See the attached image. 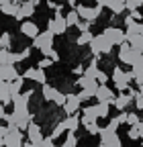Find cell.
<instances>
[{
  "label": "cell",
  "mask_w": 143,
  "mask_h": 147,
  "mask_svg": "<svg viewBox=\"0 0 143 147\" xmlns=\"http://www.w3.org/2000/svg\"><path fill=\"white\" fill-rule=\"evenodd\" d=\"M131 82H135V78H133V71H125L123 67H115L113 69V84L121 90V92H127L129 90V86H131Z\"/></svg>",
  "instance_id": "obj_1"
},
{
  "label": "cell",
  "mask_w": 143,
  "mask_h": 147,
  "mask_svg": "<svg viewBox=\"0 0 143 147\" xmlns=\"http://www.w3.org/2000/svg\"><path fill=\"white\" fill-rule=\"evenodd\" d=\"M139 57H141V53H139V51H135L127 41H125L123 45H119V61H121V63H127V65H131V67H133V65L137 63V59H139Z\"/></svg>",
  "instance_id": "obj_2"
},
{
  "label": "cell",
  "mask_w": 143,
  "mask_h": 147,
  "mask_svg": "<svg viewBox=\"0 0 143 147\" xmlns=\"http://www.w3.org/2000/svg\"><path fill=\"white\" fill-rule=\"evenodd\" d=\"M76 12H78L80 18H84L86 23L94 25V23L98 21L100 12H102V6H86V4H78V6H76Z\"/></svg>",
  "instance_id": "obj_3"
},
{
  "label": "cell",
  "mask_w": 143,
  "mask_h": 147,
  "mask_svg": "<svg viewBox=\"0 0 143 147\" xmlns=\"http://www.w3.org/2000/svg\"><path fill=\"white\" fill-rule=\"evenodd\" d=\"M67 23H65V16H61V10H55V16L49 18L47 23V31H51L53 35H65L67 33Z\"/></svg>",
  "instance_id": "obj_4"
},
{
  "label": "cell",
  "mask_w": 143,
  "mask_h": 147,
  "mask_svg": "<svg viewBox=\"0 0 143 147\" xmlns=\"http://www.w3.org/2000/svg\"><path fill=\"white\" fill-rule=\"evenodd\" d=\"M41 94H43L45 100H49V102H53V104H57V106H63V104H65V94H63V92H59V90H55L51 84L41 86Z\"/></svg>",
  "instance_id": "obj_5"
},
{
  "label": "cell",
  "mask_w": 143,
  "mask_h": 147,
  "mask_svg": "<svg viewBox=\"0 0 143 147\" xmlns=\"http://www.w3.org/2000/svg\"><path fill=\"white\" fill-rule=\"evenodd\" d=\"M8 127V133L4 137V147H23V133H21V129L19 127H14V125H6Z\"/></svg>",
  "instance_id": "obj_6"
},
{
  "label": "cell",
  "mask_w": 143,
  "mask_h": 147,
  "mask_svg": "<svg viewBox=\"0 0 143 147\" xmlns=\"http://www.w3.org/2000/svg\"><path fill=\"white\" fill-rule=\"evenodd\" d=\"M90 47H92V51H94V57H100V55L111 53V51H113V45L106 41V37H104L102 33H100V35H96L94 39H92Z\"/></svg>",
  "instance_id": "obj_7"
},
{
  "label": "cell",
  "mask_w": 143,
  "mask_h": 147,
  "mask_svg": "<svg viewBox=\"0 0 143 147\" xmlns=\"http://www.w3.org/2000/svg\"><path fill=\"white\" fill-rule=\"evenodd\" d=\"M102 35L106 37V41H109L113 47H115V45H123L125 41H127V37H125V31L119 29V27H106V29L102 31Z\"/></svg>",
  "instance_id": "obj_8"
},
{
  "label": "cell",
  "mask_w": 143,
  "mask_h": 147,
  "mask_svg": "<svg viewBox=\"0 0 143 147\" xmlns=\"http://www.w3.org/2000/svg\"><path fill=\"white\" fill-rule=\"evenodd\" d=\"M53 39H55V35H53L51 31H43V33L37 35V39H33V47L35 49H41V51L51 49L53 47Z\"/></svg>",
  "instance_id": "obj_9"
},
{
  "label": "cell",
  "mask_w": 143,
  "mask_h": 147,
  "mask_svg": "<svg viewBox=\"0 0 143 147\" xmlns=\"http://www.w3.org/2000/svg\"><path fill=\"white\" fill-rule=\"evenodd\" d=\"M94 98H96L100 104H109V106H111V104H115V98H117V96H115V92L106 86V84H100L98 90H96V94H94Z\"/></svg>",
  "instance_id": "obj_10"
},
{
  "label": "cell",
  "mask_w": 143,
  "mask_h": 147,
  "mask_svg": "<svg viewBox=\"0 0 143 147\" xmlns=\"http://www.w3.org/2000/svg\"><path fill=\"white\" fill-rule=\"evenodd\" d=\"M80 98H78V94H65V104H63V113L67 115V117H72V115H78V110H80Z\"/></svg>",
  "instance_id": "obj_11"
},
{
  "label": "cell",
  "mask_w": 143,
  "mask_h": 147,
  "mask_svg": "<svg viewBox=\"0 0 143 147\" xmlns=\"http://www.w3.org/2000/svg\"><path fill=\"white\" fill-rule=\"evenodd\" d=\"M27 135H29V141L35 145V147H39L43 143V133H41V127L37 123H31L27 127Z\"/></svg>",
  "instance_id": "obj_12"
},
{
  "label": "cell",
  "mask_w": 143,
  "mask_h": 147,
  "mask_svg": "<svg viewBox=\"0 0 143 147\" xmlns=\"http://www.w3.org/2000/svg\"><path fill=\"white\" fill-rule=\"evenodd\" d=\"M100 141H102L106 147H123L119 133H109L104 127H102V131H100Z\"/></svg>",
  "instance_id": "obj_13"
},
{
  "label": "cell",
  "mask_w": 143,
  "mask_h": 147,
  "mask_svg": "<svg viewBox=\"0 0 143 147\" xmlns=\"http://www.w3.org/2000/svg\"><path fill=\"white\" fill-rule=\"evenodd\" d=\"M21 33H23L25 37H29V39H37V35H39L41 31H39V27L35 25L33 21H23V23H21Z\"/></svg>",
  "instance_id": "obj_14"
},
{
  "label": "cell",
  "mask_w": 143,
  "mask_h": 147,
  "mask_svg": "<svg viewBox=\"0 0 143 147\" xmlns=\"http://www.w3.org/2000/svg\"><path fill=\"white\" fill-rule=\"evenodd\" d=\"M82 90H88V92H92V94H96V90H98V80H92V78H86V76H80L78 82H76Z\"/></svg>",
  "instance_id": "obj_15"
},
{
  "label": "cell",
  "mask_w": 143,
  "mask_h": 147,
  "mask_svg": "<svg viewBox=\"0 0 143 147\" xmlns=\"http://www.w3.org/2000/svg\"><path fill=\"white\" fill-rule=\"evenodd\" d=\"M35 14V6L31 4V2H27V0H25V2H21V8H19V12H16V21H25V18H29V16H33Z\"/></svg>",
  "instance_id": "obj_16"
},
{
  "label": "cell",
  "mask_w": 143,
  "mask_h": 147,
  "mask_svg": "<svg viewBox=\"0 0 143 147\" xmlns=\"http://www.w3.org/2000/svg\"><path fill=\"white\" fill-rule=\"evenodd\" d=\"M0 74H2L4 82H14L16 78H21V74L16 71L14 65H0Z\"/></svg>",
  "instance_id": "obj_17"
},
{
  "label": "cell",
  "mask_w": 143,
  "mask_h": 147,
  "mask_svg": "<svg viewBox=\"0 0 143 147\" xmlns=\"http://www.w3.org/2000/svg\"><path fill=\"white\" fill-rule=\"evenodd\" d=\"M98 74H100V67H98V57H94V59H92V63L84 69V76H86V78L96 80V78H98Z\"/></svg>",
  "instance_id": "obj_18"
},
{
  "label": "cell",
  "mask_w": 143,
  "mask_h": 147,
  "mask_svg": "<svg viewBox=\"0 0 143 147\" xmlns=\"http://www.w3.org/2000/svg\"><path fill=\"white\" fill-rule=\"evenodd\" d=\"M106 8H109L113 14H123L125 12V0H109V4H106Z\"/></svg>",
  "instance_id": "obj_19"
},
{
  "label": "cell",
  "mask_w": 143,
  "mask_h": 147,
  "mask_svg": "<svg viewBox=\"0 0 143 147\" xmlns=\"http://www.w3.org/2000/svg\"><path fill=\"white\" fill-rule=\"evenodd\" d=\"M23 84H25V78H23V76H21V78H16L14 82H8V90H10V96H12V98L21 94Z\"/></svg>",
  "instance_id": "obj_20"
},
{
  "label": "cell",
  "mask_w": 143,
  "mask_h": 147,
  "mask_svg": "<svg viewBox=\"0 0 143 147\" xmlns=\"http://www.w3.org/2000/svg\"><path fill=\"white\" fill-rule=\"evenodd\" d=\"M63 123H65V127H67V131H69V133H78V127L82 125V121H80V117H78V115L67 117Z\"/></svg>",
  "instance_id": "obj_21"
},
{
  "label": "cell",
  "mask_w": 143,
  "mask_h": 147,
  "mask_svg": "<svg viewBox=\"0 0 143 147\" xmlns=\"http://www.w3.org/2000/svg\"><path fill=\"white\" fill-rule=\"evenodd\" d=\"M127 43H129L135 51L143 53V35H131V37H127Z\"/></svg>",
  "instance_id": "obj_22"
},
{
  "label": "cell",
  "mask_w": 143,
  "mask_h": 147,
  "mask_svg": "<svg viewBox=\"0 0 143 147\" xmlns=\"http://www.w3.org/2000/svg\"><path fill=\"white\" fill-rule=\"evenodd\" d=\"M19 8H21V4L14 0V2H10V4H4V6H0V12H2V14H6V16H16Z\"/></svg>",
  "instance_id": "obj_23"
},
{
  "label": "cell",
  "mask_w": 143,
  "mask_h": 147,
  "mask_svg": "<svg viewBox=\"0 0 143 147\" xmlns=\"http://www.w3.org/2000/svg\"><path fill=\"white\" fill-rule=\"evenodd\" d=\"M0 102H2V104H8V102H12L10 90H8V82H0Z\"/></svg>",
  "instance_id": "obj_24"
},
{
  "label": "cell",
  "mask_w": 143,
  "mask_h": 147,
  "mask_svg": "<svg viewBox=\"0 0 143 147\" xmlns=\"http://www.w3.org/2000/svg\"><path fill=\"white\" fill-rule=\"evenodd\" d=\"M65 23H67V27H78V23H80L78 12H76V10H69V12L65 14Z\"/></svg>",
  "instance_id": "obj_25"
},
{
  "label": "cell",
  "mask_w": 143,
  "mask_h": 147,
  "mask_svg": "<svg viewBox=\"0 0 143 147\" xmlns=\"http://www.w3.org/2000/svg\"><path fill=\"white\" fill-rule=\"evenodd\" d=\"M92 39H94V35H92L90 31H86V33H80V37L76 39V43H78V45H90Z\"/></svg>",
  "instance_id": "obj_26"
},
{
  "label": "cell",
  "mask_w": 143,
  "mask_h": 147,
  "mask_svg": "<svg viewBox=\"0 0 143 147\" xmlns=\"http://www.w3.org/2000/svg\"><path fill=\"white\" fill-rule=\"evenodd\" d=\"M65 131H67V127H65V123H63V121H59V123H57L55 127H53V133H51L49 137H51V139H57V137H59V135H63Z\"/></svg>",
  "instance_id": "obj_27"
},
{
  "label": "cell",
  "mask_w": 143,
  "mask_h": 147,
  "mask_svg": "<svg viewBox=\"0 0 143 147\" xmlns=\"http://www.w3.org/2000/svg\"><path fill=\"white\" fill-rule=\"evenodd\" d=\"M10 45H12V37H10V33H2V35H0V49L8 51Z\"/></svg>",
  "instance_id": "obj_28"
},
{
  "label": "cell",
  "mask_w": 143,
  "mask_h": 147,
  "mask_svg": "<svg viewBox=\"0 0 143 147\" xmlns=\"http://www.w3.org/2000/svg\"><path fill=\"white\" fill-rule=\"evenodd\" d=\"M143 6V0H125V8H127L129 12H135Z\"/></svg>",
  "instance_id": "obj_29"
},
{
  "label": "cell",
  "mask_w": 143,
  "mask_h": 147,
  "mask_svg": "<svg viewBox=\"0 0 143 147\" xmlns=\"http://www.w3.org/2000/svg\"><path fill=\"white\" fill-rule=\"evenodd\" d=\"M84 127H86L88 135H100V131H102V127H98V123H96V121H94V123H86Z\"/></svg>",
  "instance_id": "obj_30"
},
{
  "label": "cell",
  "mask_w": 143,
  "mask_h": 147,
  "mask_svg": "<svg viewBox=\"0 0 143 147\" xmlns=\"http://www.w3.org/2000/svg\"><path fill=\"white\" fill-rule=\"evenodd\" d=\"M119 127H121L119 119H117V117H113V119L109 121V125H106L104 129H106V131H109V133H117V131H119Z\"/></svg>",
  "instance_id": "obj_31"
},
{
  "label": "cell",
  "mask_w": 143,
  "mask_h": 147,
  "mask_svg": "<svg viewBox=\"0 0 143 147\" xmlns=\"http://www.w3.org/2000/svg\"><path fill=\"white\" fill-rule=\"evenodd\" d=\"M76 145H78V137H76V133H67V137H65V141H63L61 147H76Z\"/></svg>",
  "instance_id": "obj_32"
},
{
  "label": "cell",
  "mask_w": 143,
  "mask_h": 147,
  "mask_svg": "<svg viewBox=\"0 0 143 147\" xmlns=\"http://www.w3.org/2000/svg\"><path fill=\"white\" fill-rule=\"evenodd\" d=\"M96 110H98V119H106V117H109V113H111V110H109V104H96Z\"/></svg>",
  "instance_id": "obj_33"
},
{
  "label": "cell",
  "mask_w": 143,
  "mask_h": 147,
  "mask_svg": "<svg viewBox=\"0 0 143 147\" xmlns=\"http://www.w3.org/2000/svg\"><path fill=\"white\" fill-rule=\"evenodd\" d=\"M41 53H43V57H49L51 61H57V59H59V53L53 49V47H51V49H45V51H41Z\"/></svg>",
  "instance_id": "obj_34"
},
{
  "label": "cell",
  "mask_w": 143,
  "mask_h": 147,
  "mask_svg": "<svg viewBox=\"0 0 143 147\" xmlns=\"http://www.w3.org/2000/svg\"><path fill=\"white\" fill-rule=\"evenodd\" d=\"M127 125L129 127H137L139 125V115L137 113H127Z\"/></svg>",
  "instance_id": "obj_35"
},
{
  "label": "cell",
  "mask_w": 143,
  "mask_h": 147,
  "mask_svg": "<svg viewBox=\"0 0 143 147\" xmlns=\"http://www.w3.org/2000/svg\"><path fill=\"white\" fill-rule=\"evenodd\" d=\"M90 27H92V25H90V23H86V21H80V23H78V27H76V29H78V31H80V33H86V31H90Z\"/></svg>",
  "instance_id": "obj_36"
},
{
  "label": "cell",
  "mask_w": 143,
  "mask_h": 147,
  "mask_svg": "<svg viewBox=\"0 0 143 147\" xmlns=\"http://www.w3.org/2000/svg\"><path fill=\"white\" fill-rule=\"evenodd\" d=\"M94 94L92 92H88V90H82L80 94H78V98H80V102H84V100H88V98H92Z\"/></svg>",
  "instance_id": "obj_37"
},
{
  "label": "cell",
  "mask_w": 143,
  "mask_h": 147,
  "mask_svg": "<svg viewBox=\"0 0 143 147\" xmlns=\"http://www.w3.org/2000/svg\"><path fill=\"white\" fill-rule=\"evenodd\" d=\"M129 139H133V141L141 139V137H139V131H137V127H131V129H129Z\"/></svg>",
  "instance_id": "obj_38"
},
{
  "label": "cell",
  "mask_w": 143,
  "mask_h": 147,
  "mask_svg": "<svg viewBox=\"0 0 143 147\" xmlns=\"http://www.w3.org/2000/svg\"><path fill=\"white\" fill-rule=\"evenodd\" d=\"M135 106H137V110H143V92H139V94H137V98H135Z\"/></svg>",
  "instance_id": "obj_39"
},
{
  "label": "cell",
  "mask_w": 143,
  "mask_h": 147,
  "mask_svg": "<svg viewBox=\"0 0 143 147\" xmlns=\"http://www.w3.org/2000/svg\"><path fill=\"white\" fill-rule=\"evenodd\" d=\"M6 133H8V127L0 125V145H4V137H6Z\"/></svg>",
  "instance_id": "obj_40"
},
{
  "label": "cell",
  "mask_w": 143,
  "mask_h": 147,
  "mask_svg": "<svg viewBox=\"0 0 143 147\" xmlns=\"http://www.w3.org/2000/svg\"><path fill=\"white\" fill-rule=\"evenodd\" d=\"M51 63H53V61H51L49 57H43V59H41V61L37 63V67H41V69H45V67H49Z\"/></svg>",
  "instance_id": "obj_41"
},
{
  "label": "cell",
  "mask_w": 143,
  "mask_h": 147,
  "mask_svg": "<svg viewBox=\"0 0 143 147\" xmlns=\"http://www.w3.org/2000/svg\"><path fill=\"white\" fill-rule=\"evenodd\" d=\"M96 80H98V84H106V82H109V76H106V74L100 69V74H98V78H96Z\"/></svg>",
  "instance_id": "obj_42"
},
{
  "label": "cell",
  "mask_w": 143,
  "mask_h": 147,
  "mask_svg": "<svg viewBox=\"0 0 143 147\" xmlns=\"http://www.w3.org/2000/svg\"><path fill=\"white\" fill-rule=\"evenodd\" d=\"M129 16H131V18H133V21H135V23H141V18H143V16H141V12H139V10H135V12H129Z\"/></svg>",
  "instance_id": "obj_43"
},
{
  "label": "cell",
  "mask_w": 143,
  "mask_h": 147,
  "mask_svg": "<svg viewBox=\"0 0 143 147\" xmlns=\"http://www.w3.org/2000/svg\"><path fill=\"white\" fill-rule=\"evenodd\" d=\"M39 147H55V145H53V139L51 137H47V139H43V143Z\"/></svg>",
  "instance_id": "obj_44"
},
{
  "label": "cell",
  "mask_w": 143,
  "mask_h": 147,
  "mask_svg": "<svg viewBox=\"0 0 143 147\" xmlns=\"http://www.w3.org/2000/svg\"><path fill=\"white\" fill-rule=\"evenodd\" d=\"M117 119H119V123H121V125H123V123H127V113H121Z\"/></svg>",
  "instance_id": "obj_45"
},
{
  "label": "cell",
  "mask_w": 143,
  "mask_h": 147,
  "mask_svg": "<svg viewBox=\"0 0 143 147\" xmlns=\"http://www.w3.org/2000/svg\"><path fill=\"white\" fill-rule=\"evenodd\" d=\"M137 131H139V137L143 139V121H139V125H137Z\"/></svg>",
  "instance_id": "obj_46"
},
{
  "label": "cell",
  "mask_w": 143,
  "mask_h": 147,
  "mask_svg": "<svg viewBox=\"0 0 143 147\" xmlns=\"http://www.w3.org/2000/svg\"><path fill=\"white\" fill-rule=\"evenodd\" d=\"M94 2H96V6H106V4H109V0H94Z\"/></svg>",
  "instance_id": "obj_47"
},
{
  "label": "cell",
  "mask_w": 143,
  "mask_h": 147,
  "mask_svg": "<svg viewBox=\"0 0 143 147\" xmlns=\"http://www.w3.org/2000/svg\"><path fill=\"white\" fill-rule=\"evenodd\" d=\"M6 117V110H4V104L0 102V119H4Z\"/></svg>",
  "instance_id": "obj_48"
},
{
  "label": "cell",
  "mask_w": 143,
  "mask_h": 147,
  "mask_svg": "<svg viewBox=\"0 0 143 147\" xmlns=\"http://www.w3.org/2000/svg\"><path fill=\"white\" fill-rule=\"evenodd\" d=\"M72 71H74V74H82L84 69H82V65H76V67H74V69H72Z\"/></svg>",
  "instance_id": "obj_49"
},
{
  "label": "cell",
  "mask_w": 143,
  "mask_h": 147,
  "mask_svg": "<svg viewBox=\"0 0 143 147\" xmlns=\"http://www.w3.org/2000/svg\"><path fill=\"white\" fill-rule=\"evenodd\" d=\"M10 2H14V0H0V6H4V4H10Z\"/></svg>",
  "instance_id": "obj_50"
},
{
  "label": "cell",
  "mask_w": 143,
  "mask_h": 147,
  "mask_svg": "<svg viewBox=\"0 0 143 147\" xmlns=\"http://www.w3.org/2000/svg\"><path fill=\"white\" fill-rule=\"evenodd\" d=\"M139 35H143V23H139Z\"/></svg>",
  "instance_id": "obj_51"
},
{
  "label": "cell",
  "mask_w": 143,
  "mask_h": 147,
  "mask_svg": "<svg viewBox=\"0 0 143 147\" xmlns=\"http://www.w3.org/2000/svg\"><path fill=\"white\" fill-rule=\"evenodd\" d=\"M23 147H35V145H33V143H31V141H29V143H25V145H23Z\"/></svg>",
  "instance_id": "obj_52"
},
{
  "label": "cell",
  "mask_w": 143,
  "mask_h": 147,
  "mask_svg": "<svg viewBox=\"0 0 143 147\" xmlns=\"http://www.w3.org/2000/svg\"><path fill=\"white\" fill-rule=\"evenodd\" d=\"M98 147H106V145H104V143H100V145H98Z\"/></svg>",
  "instance_id": "obj_53"
}]
</instances>
